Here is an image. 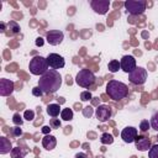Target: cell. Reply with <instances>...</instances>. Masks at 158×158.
Here are the masks:
<instances>
[{
  "label": "cell",
  "instance_id": "6da1fadb",
  "mask_svg": "<svg viewBox=\"0 0 158 158\" xmlns=\"http://www.w3.org/2000/svg\"><path fill=\"white\" fill-rule=\"evenodd\" d=\"M38 86L44 94H54L62 86V75L58 70L48 69L38 79Z\"/></svg>",
  "mask_w": 158,
  "mask_h": 158
},
{
  "label": "cell",
  "instance_id": "7a4b0ae2",
  "mask_svg": "<svg viewBox=\"0 0 158 158\" xmlns=\"http://www.w3.org/2000/svg\"><path fill=\"white\" fill-rule=\"evenodd\" d=\"M106 94L110 99L120 101L128 95V86L122 81L112 79L106 84Z\"/></svg>",
  "mask_w": 158,
  "mask_h": 158
},
{
  "label": "cell",
  "instance_id": "3957f363",
  "mask_svg": "<svg viewBox=\"0 0 158 158\" xmlns=\"http://www.w3.org/2000/svg\"><path fill=\"white\" fill-rule=\"evenodd\" d=\"M96 81V77L94 74V72H91L90 69L83 68L78 72L77 77H75V83L77 85L81 86V88H91Z\"/></svg>",
  "mask_w": 158,
  "mask_h": 158
},
{
  "label": "cell",
  "instance_id": "277c9868",
  "mask_svg": "<svg viewBox=\"0 0 158 158\" xmlns=\"http://www.w3.org/2000/svg\"><path fill=\"white\" fill-rule=\"evenodd\" d=\"M28 69L33 75H43L48 70L47 58L42 56H35L28 63Z\"/></svg>",
  "mask_w": 158,
  "mask_h": 158
},
{
  "label": "cell",
  "instance_id": "5b68a950",
  "mask_svg": "<svg viewBox=\"0 0 158 158\" xmlns=\"http://www.w3.org/2000/svg\"><path fill=\"white\" fill-rule=\"evenodd\" d=\"M123 6L130 15H142L146 11L147 2L144 0H127L123 2Z\"/></svg>",
  "mask_w": 158,
  "mask_h": 158
},
{
  "label": "cell",
  "instance_id": "8992f818",
  "mask_svg": "<svg viewBox=\"0 0 158 158\" xmlns=\"http://www.w3.org/2000/svg\"><path fill=\"white\" fill-rule=\"evenodd\" d=\"M128 80L133 85H143L147 80V69H144L143 67H137L128 74Z\"/></svg>",
  "mask_w": 158,
  "mask_h": 158
},
{
  "label": "cell",
  "instance_id": "52a82bcc",
  "mask_svg": "<svg viewBox=\"0 0 158 158\" xmlns=\"http://www.w3.org/2000/svg\"><path fill=\"white\" fill-rule=\"evenodd\" d=\"M64 40V33L59 30H49L46 32V41L51 46H58L63 42Z\"/></svg>",
  "mask_w": 158,
  "mask_h": 158
},
{
  "label": "cell",
  "instance_id": "ba28073f",
  "mask_svg": "<svg viewBox=\"0 0 158 158\" xmlns=\"http://www.w3.org/2000/svg\"><path fill=\"white\" fill-rule=\"evenodd\" d=\"M120 65H121V70L130 74L131 72H133L136 68H137V64H136V59L131 54H126L121 58L120 60Z\"/></svg>",
  "mask_w": 158,
  "mask_h": 158
},
{
  "label": "cell",
  "instance_id": "9c48e42d",
  "mask_svg": "<svg viewBox=\"0 0 158 158\" xmlns=\"http://www.w3.org/2000/svg\"><path fill=\"white\" fill-rule=\"evenodd\" d=\"M46 58H47L48 67H49L51 69L57 70V69H60V68H63V67L65 65L64 58H63L62 56H59L58 53H49Z\"/></svg>",
  "mask_w": 158,
  "mask_h": 158
},
{
  "label": "cell",
  "instance_id": "30bf717a",
  "mask_svg": "<svg viewBox=\"0 0 158 158\" xmlns=\"http://www.w3.org/2000/svg\"><path fill=\"white\" fill-rule=\"evenodd\" d=\"M95 116L96 118L100 121V122H106L109 121V118L112 116V111H111V107L109 105H99L96 109H95Z\"/></svg>",
  "mask_w": 158,
  "mask_h": 158
},
{
  "label": "cell",
  "instance_id": "8fae6325",
  "mask_svg": "<svg viewBox=\"0 0 158 158\" xmlns=\"http://www.w3.org/2000/svg\"><path fill=\"white\" fill-rule=\"evenodd\" d=\"M90 6H91V9L94 10L95 14L105 15L109 11L110 1L109 0H91L90 1Z\"/></svg>",
  "mask_w": 158,
  "mask_h": 158
},
{
  "label": "cell",
  "instance_id": "7c38bea8",
  "mask_svg": "<svg viewBox=\"0 0 158 158\" xmlns=\"http://www.w3.org/2000/svg\"><path fill=\"white\" fill-rule=\"evenodd\" d=\"M133 143L136 144V148H137L138 151H141V152L149 151V148H151V146H152L151 139L148 138V136H147L146 133L137 135V137H136V139H135Z\"/></svg>",
  "mask_w": 158,
  "mask_h": 158
},
{
  "label": "cell",
  "instance_id": "4fadbf2b",
  "mask_svg": "<svg viewBox=\"0 0 158 158\" xmlns=\"http://www.w3.org/2000/svg\"><path fill=\"white\" fill-rule=\"evenodd\" d=\"M137 135H138V131L133 126H127L121 131V138L125 143H133Z\"/></svg>",
  "mask_w": 158,
  "mask_h": 158
},
{
  "label": "cell",
  "instance_id": "5bb4252c",
  "mask_svg": "<svg viewBox=\"0 0 158 158\" xmlns=\"http://www.w3.org/2000/svg\"><path fill=\"white\" fill-rule=\"evenodd\" d=\"M14 91V83L6 78L0 79V95L1 96H9Z\"/></svg>",
  "mask_w": 158,
  "mask_h": 158
},
{
  "label": "cell",
  "instance_id": "9a60e30c",
  "mask_svg": "<svg viewBox=\"0 0 158 158\" xmlns=\"http://www.w3.org/2000/svg\"><path fill=\"white\" fill-rule=\"evenodd\" d=\"M42 146H43V148L44 149H47V151H52V149H54L56 148V146H57V138L53 136V135H46L43 138H42Z\"/></svg>",
  "mask_w": 158,
  "mask_h": 158
},
{
  "label": "cell",
  "instance_id": "2e32d148",
  "mask_svg": "<svg viewBox=\"0 0 158 158\" xmlns=\"http://www.w3.org/2000/svg\"><path fill=\"white\" fill-rule=\"evenodd\" d=\"M12 144H11V141L6 137H0V154H7L12 151Z\"/></svg>",
  "mask_w": 158,
  "mask_h": 158
},
{
  "label": "cell",
  "instance_id": "e0dca14e",
  "mask_svg": "<svg viewBox=\"0 0 158 158\" xmlns=\"http://www.w3.org/2000/svg\"><path fill=\"white\" fill-rule=\"evenodd\" d=\"M46 112L53 118V117H58L59 114L62 112V110H60L59 104H49L47 106V109H46Z\"/></svg>",
  "mask_w": 158,
  "mask_h": 158
},
{
  "label": "cell",
  "instance_id": "ac0fdd59",
  "mask_svg": "<svg viewBox=\"0 0 158 158\" xmlns=\"http://www.w3.org/2000/svg\"><path fill=\"white\" fill-rule=\"evenodd\" d=\"M26 154H27V149L21 148L20 146H19V147H14L12 151L10 152L11 158H25Z\"/></svg>",
  "mask_w": 158,
  "mask_h": 158
},
{
  "label": "cell",
  "instance_id": "d6986e66",
  "mask_svg": "<svg viewBox=\"0 0 158 158\" xmlns=\"http://www.w3.org/2000/svg\"><path fill=\"white\" fill-rule=\"evenodd\" d=\"M7 30H10V32H9V33H6V35H7V36H14V35L19 33L21 28H20V25H19L16 21L11 20V21H9V22H7Z\"/></svg>",
  "mask_w": 158,
  "mask_h": 158
},
{
  "label": "cell",
  "instance_id": "ffe728a7",
  "mask_svg": "<svg viewBox=\"0 0 158 158\" xmlns=\"http://www.w3.org/2000/svg\"><path fill=\"white\" fill-rule=\"evenodd\" d=\"M73 116H74L73 110L69 109V107L63 109L62 112H60V118H62L63 121H70V120H73Z\"/></svg>",
  "mask_w": 158,
  "mask_h": 158
},
{
  "label": "cell",
  "instance_id": "44dd1931",
  "mask_svg": "<svg viewBox=\"0 0 158 158\" xmlns=\"http://www.w3.org/2000/svg\"><path fill=\"white\" fill-rule=\"evenodd\" d=\"M107 69L111 72V73H116L121 69V65H120V62L117 59H111L109 63H107Z\"/></svg>",
  "mask_w": 158,
  "mask_h": 158
},
{
  "label": "cell",
  "instance_id": "7402d4cb",
  "mask_svg": "<svg viewBox=\"0 0 158 158\" xmlns=\"http://www.w3.org/2000/svg\"><path fill=\"white\" fill-rule=\"evenodd\" d=\"M100 142L102 144H111L114 142V137L112 135H110L109 132H104L101 136H100Z\"/></svg>",
  "mask_w": 158,
  "mask_h": 158
},
{
  "label": "cell",
  "instance_id": "603a6c76",
  "mask_svg": "<svg viewBox=\"0 0 158 158\" xmlns=\"http://www.w3.org/2000/svg\"><path fill=\"white\" fill-rule=\"evenodd\" d=\"M149 123H151V128H153L154 131L158 132V111H154L151 116V120H149Z\"/></svg>",
  "mask_w": 158,
  "mask_h": 158
},
{
  "label": "cell",
  "instance_id": "cb8c5ba5",
  "mask_svg": "<svg viewBox=\"0 0 158 158\" xmlns=\"http://www.w3.org/2000/svg\"><path fill=\"white\" fill-rule=\"evenodd\" d=\"M148 158H158V143L151 146L148 151Z\"/></svg>",
  "mask_w": 158,
  "mask_h": 158
},
{
  "label": "cell",
  "instance_id": "d4e9b609",
  "mask_svg": "<svg viewBox=\"0 0 158 158\" xmlns=\"http://www.w3.org/2000/svg\"><path fill=\"white\" fill-rule=\"evenodd\" d=\"M81 112H83V116H84V117L90 118V117L93 116V114H94V109H93V106L88 105V106H85L84 109H81Z\"/></svg>",
  "mask_w": 158,
  "mask_h": 158
},
{
  "label": "cell",
  "instance_id": "484cf974",
  "mask_svg": "<svg viewBox=\"0 0 158 158\" xmlns=\"http://www.w3.org/2000/svg\"><path fill=\"white\" fill-rule=\"evenodd\" d=\"M151 128V123H149V121L148 120H142L141 122H139V130H141V132L142 133H146V132H148V130Z\"/></svg>",
  "mask_w": 158,
  "mask_h": 158
},
{
  "label": "cell",
  "instance_id": "4316f807",
  "mask_svg": "<svg viewBox=\"0 0 158 158\" xmlns=\"http://www.w3.org/2000/svg\"><path fill=\"white\" fill-rule=\"evenodd\" d=\"M12 122L15 126H22L23 125V118L21 117V115L19 112H15L12 116Z\"/></svg>",
  "mask_w": 158,
  "mask_h": 158
},
{
  "label": "cell",
  "instance_id": "83f0119b",
  "mask_svg": "<svg viewBox=\"0 0 158 158\" xmlns=\"http://www.w3.org/2000/svg\"><path fill=\"white\" fill-rule=\"evenodd\" d=\"M48 126H49L52 130H57V128L60 127V120L57 118V117H53V118L49 120V125H48Z\"/></svg>",
  "mask_w": 158,
  "mask_h": 158
},
{
  "label": "cell",
  "instance_id": "f1b7e54d",
  "mask_svg": "<svg viewBox=\"0 0 158 158\" xmlns=\"http://www.w3.org/2000/svg\"><path fill=\"white\" fill-rule=\"evenodd\" d=\"M91 99H93V95H91V93L89 90H84V91L80 93V100L81 101H89Z\"/></svg>",
  "mask_w": 158,
  "mask_h": 158
},
{
  "label": "cell",
  "instance_id": "f546056e",
  "mask_svg": "<svg viewBox=\"0 0 158 158\" xmlns=\"http://www.w3.org/2000/svg\"><path fill=\"white\" fill-rule=\"evenodd\" d=\"M23 118L27 120V121H32V120L35 118V111H32V110H26V111L23 112Z\"/></svg>",
  "mask_w": 158,
  "mask_h": 158
},
{
  "label": "cell",
  "instance_id": "4dcf8cb0",
  "mask_svg": "<svg viewBox=\"0 0 158 158\" xmlns=\"http://www.w3.org/2000/svg\"><path fill=\"white\" fill-rule=\"evenodd\" d=\"M21 135H22V130L20 128V126L11 127V136L12 137H20Z\"/></svg>",
  "mask_w": 158,
  "mask_h": 158
},
{
  "label": "cell",
  "instance_id": "1f68e13d",
  "mask_svg": "<svg viewBox=\"0 0 158 158\" xmlns=\"http://www.w3.org/2000/svg\"><path fill=\"white\" fill-rule=\"evenodd\" d=\"M43 94H44V93L42 91V89H41L38 85L35 86V88H32V95H33V96H36V98H41Z\"/></svg>",
  "mask_w": 158,
  "mask_h": 158
},
{
  "label": "cell",
  "instance_id": "d6a6232c",
  "mask_svg": "<svg viewBox=\"0 0 158 158\" xmlns=\"http://www.w3.org/2000/svg\"><path fill=\"white\" fill-rule=\"evenodd\" d=\"M35 43H36V46H37V47H41V46H43L44 41H43V38H42V37H37V38H36V41H35Z\"/></svg>",
  "mask_w": 158,
  "mask_h": 158
},
{
  "label": "cell",
  "instance_id": "836d02e7",
  "mask_svg": "<svg viewBox=\"0 0 158 158\" xmlns=\"http://www.w3.org/2000/svg\"><path fill=\"white\" fill-rule=\"evenodd\" d=\"M6 26H7V23H5L4 21H1V22H0V28H1V30H0V32H1V33H6V28H5Z\"/></svg>",
  "mask_w": 158,
  "mask_h": 158
},
{
  "label": "cell",
  "instance_id": "e575fe53",
  "mask_svg": "<svg viewBox=\"0 0 158 158\" xmlns=\"http://www.w3.org/2000/svg\"><path fill=\"white\" fill-rule=\"evenodd\" d=\"M51 130H52V128H51L49 126H43V127H42V132H43L44 135H49Z\"/></svg>",
  "mask_w": 158,
  "mask_h": 158
},
{
  "label": "cell",
  "instance_id": "d590c367",
  "mask_svg": "<svg viewBox=\"0 0 158 158\" xmlns=\"http://www.w3.org/2000/svg\"><path fill=\"white\" fill-rule=\"evenodd\" d=\"M75 158H88V156L84 152H80V153H77L75 154Z\"/></svg>",
  "mask_w": 158,
  "mask_h": 158
},
{
  "label": "cell",
  "instance_id": "8d00e7d4",
  "mask_svg": "<svg viewBox=\"0 0 158 158\" xmlns=\"http://www.w3.org/2000/svg\"><path fill=\"white\" fill-rule=\"evenodd\" d=\"M72 78H70V75H67V84L69 85V84H72V80H70Z\"/></svg>",
  "mask_w": 158,
  "mask_h": 158
},
{
  "label": "cell",
  "instance_id": "74e56055",
  "mask_svg": "<svg viewBox=\"0 0 158 158\" xmlns=\"http://www.w3.org/2000/svg\"><path fill=\"white\" fill-rule=\"evenodd\" d=\"M142 36H143V37H147V36H148V33H147V32H143V33H142Z\"/></svg>",
  "mask_w": 158,
  "mask_h": 158
}]
</instances>
